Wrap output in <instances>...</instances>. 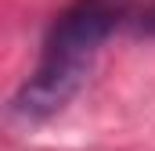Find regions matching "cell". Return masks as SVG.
I'll use <instances>...</instances> for the list:
<instances>
[{
  "label": "cell",
  "instance_id": "6da1fadb",
  "mask_svg": "<svg viewBox=\"0 0 155 151\" xmlns=\"http://www.w3.org/2000/svg\"><path fill=\"white\" fill-rule=\"evenodd\" d=\"M112 25H116V14L101 0H79L76 7H69L54 22L51 36L43 43L36 72L11 97V108H7L11 119L22 126H36L61 112L87 83L90 65L105 36L112 33Z\"/></svg>",
  "mask_w": 155,
  "mask_h": 151
}]
</instances>
